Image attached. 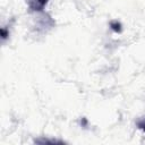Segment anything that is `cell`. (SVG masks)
<instances>
[{
  "label": "cell",
  "mask_w": 145,
  "mask_h": 145,
  "mask_svg": "<svg viewBox=\"0 0 145 145\" xmlns=\"http://www.w3.org/2000/svg\"><path fill=\"white\" fill-rule=\"evenodd\" d=\"M49 0H26L27 7L31 11H43L45 6L48 5Z\"/></svg>",
  "instance_id": "1"
},
{
  "label": "cell",
  "mask_w": 145,
  "mask_h": 145,
  "mask_svg": "<svg viewBox=\"0 0 145 145\" xmlns=\"http://www.w3.org/2000/svg\"><path fill=\"white\" fill-rule=\"evenodd\" d=\"M110 27H111L114 32H117V33H120V32H121V24L118 23L117 20L111 22V23H110Z\"/></svg>",
  "instance_id": "2"
},
{
  "label": "cell",
  "mask_w": 145,
  "mask_h": 145,
  "mask_svg": "<svg viewBox=\"0 0 145 145\" xmlns=\"http://www.w3.org/2000/svg\"><path fill=\"white\" fill-rule=\"evenodd\" d=\"M136 126H137V128H139L140 130L145 131V117H143L142 119H139V120L136 122Z\"/></svg>",
  "instance_id": "3"
},
{
  "label": "cell",
  "mask_w": 145,
  "mask_h": 145,
  "mask_svg": "<svg viewBox=\"0 0 145 145\" xmlns=\"http://www.w3.org/2000/svg\"><path fill=\"white\" fill-rule=\"evenodd\" d=\"M36 143H52V144H56V143H63L62 140H56V139H37L35 140Z\"/></svg>",
  "instance_id": "4"
},
{
  "label": "cell",
  "mask_w": 145,
  "mask_h": 145,
  "mask_svg": "<svg viewBox=\"0 0 145 145\" xmlns=\"http://www.w3.org/2000/svg\"><path fill=\"white\" fill-rule=\"evenodd\" d=\"M1 36H2V40H6V39H7V36H8V33H7V31H6V28H5V27H2V28H1Z\"/></svg>",
  "instance_id": "5"
}]
</instances>
